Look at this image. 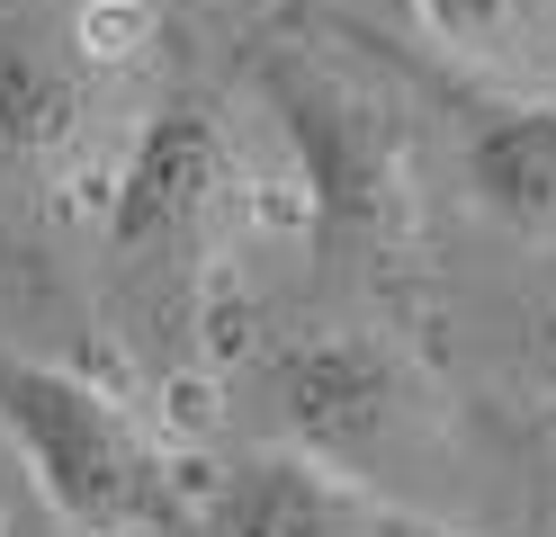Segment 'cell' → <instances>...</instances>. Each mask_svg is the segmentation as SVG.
Wrapping results in <instances>:
<instances>
[{
	"instance_id": "cell-8",
	"label": "cell",
	"mask_w": 556,
	"mask_h": 537,
	"mask_svg": "<svg viewBox=\"0 0 556 537\" xmlns=\"http://www.w3.org/2000/svg\"><path fill=\"white\" fill-rule=\"evenodd\" d=\"M144 36H153V0H81L63 46H73L81 72H109V63H126L135 46H144Z\"/></svg>"
},
{
	"instance_id": "cell-1",
	"label": "cell",
	"mask_w": 556,
	"mask_h": 537,
	"mask_svg": "<svg viewBox=\"0 0 556 537\" xmlns=\"http://www.w3.org/2000/svg\"><path fill=\"white\" fill-rule=\"evenodd\" d=\"M0 430L27 465V484L46 493L63 537H153L180 528V501L162 484L153 439L109 385L54 358H10L0 349Z\"/></svg>"
},
{
	"instance_id": "cell-2",
	"label": "cell",
	"mask_w": 556,
	"mask_h": 537,
	"mask_svg": "<svg viewBox=\"0 0 556 537\" xmlns=\"http://www.w3.org/2000/svg\"><path fill=\"white\" fill-rule=\"evenodd\" d=\"M252 90L269 107L278 143L296 162L305 215H315V242L332 251H387L404 233V117L387 99L351 90L341 72H324L315 54L269 46L252 63Z\"/></svg>"
},
{
	"instance_id": "cell-12",
	"label": "cell",
	"mask_w": 556,
	"mask_h": 537,
	"mask_svg": "<svg viewBox=\"0 0 556 537\" xmlns=\"http://www.w3.org/2000/svg\"><path fill=\"white\" fill-rule=\"evenodd\" d=\"M547 537H556V475H547Z\"/></svg>"
},
{
	"instance_id": "cell-10",
	"label": "cell",
	"mask_w": 556,
	"mask_h": 537,
	"mask_svg": "<svg viewBox=\"0 0 556 537\" xmlns=\"http://www.w3.org/2000/svg\"><path fill=\"white\" fill-rule=\"evenodd\" d=\"M377 537H476V528L431 520V511H413V501H377Z\"/></svg>"
},
{
	"instance_id": "cell-7",
	"label": "cell",
	"mask_w": 556,
	"mask_h": 537,
	"mask_svg": "<svg viewBox=\"0 0 556 537\" xmlns=\"http://www.w3.org/2000/svg\"><path fill=\"white\" fill-rule=\"evenodd\" d=\"M73 126H81L73 46H54L18 0H0V179L54 162L63 143H73Z\"/></svg>"
},
{
	"instance_id": "cell-11",
	"label": "cell",
	"mask_w": 556,
	"mask_h": 537,
	"mask_svg": "<svg viewBox=\"0 0 556 537\" xmlns=\"http://www.w3.org/2000/svg\"><path fill=\"white\" fill-rule=\"evenodd\" d=\"M539 358H547V376H556V305L539 314Z\"/></svg>"
},
{
	"instance_id": "cell-3",
	"label": "cell",
	"mask_w": 556,
	"mask_h": 537,
	"mask_svg": "<svg viewBox=\"0 0 556 537\" xmlns=\"http://www.w3.org/2000/svg\"><path fill=\"white\" fill-rule=\"evenodd\" d=\"M269 404L288 448L341 465V475H377L422 421V376L413 358L377 332H296L269 349Z\"/></svg>"
},
{
	"instance_id": "cell-6",
	"label": "cell",
	"mask_w": 556,
	"mask_h": 537,
	"mask_svg": "<svg viewBox=\"0 0 556 537\" xmlns=\"http://www.w3.org/2000/svg\"><path fill=\"white\" fill-rule=\"evenodd\" d=\"M467 197L520 242H556V99H476L458 117Z\"/></svg>"
},
{
	"instance_id": "cell-9",
	"label": "cell",
	"mask_w": 556,
	"mask_h": 537,
	"mask_svg": "<svg viewBox=\"0 0 556 537\" xmlns=\"http://www.w3.org/2000/svg\"><path fill=\"white\" fill-rule=\"evenodd\" d=\"M422 10V27L440 36L448 54H484V46H503V27L520 18V0H413Z\"/></svg>"
},
{
	"instance_id": "cell-4",
	"label": "cell",
	"mask_w": 556,
	"mask_h": 537,
	"mask_svg": "<svg viewBox=\"0 0 556 537\" xmlns=\"http://www.w3.org/2000/svg\"><path fill=\"white\" fill-rule=\"evenodd\" d=\"M233 143L206 99H162L135 126L117 189H109V260L126 278H180L206 242V215L225 197Z\"/></svg>"
},
{
	"instance_id": "cell-5",
	"label": "cell",
	"mask_w": 556,
	"mask_h": 537,
	"mask_svg": "<svg viewBox=\"0 0 556 537\" xmlns=\"http://www.w3.org/2000/svg\"><path fill=\"white\" fill-rule=\"evenodd\" d=\"M189 537H377V493L305 448H242L198 475Z\"/></svg>"
}]
</instances>
